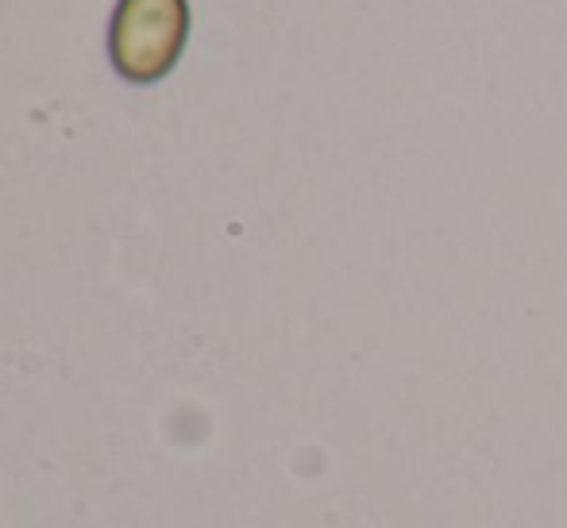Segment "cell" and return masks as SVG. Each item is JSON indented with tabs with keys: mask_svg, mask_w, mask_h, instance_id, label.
I'll return each instance as SVG.
<instances>
[{
	"mask_svg": "<svg viewBox=\"0 0 567 528\" xmlns=\"http://www.w3.org/2000/svg\"><path fill=\"white\" fill-rule=\"evenodd\" d=\"M186 39L182 0H124L113 23V59L127 77L151 82L174 66Z\"/></svg>",
	"mask_w": 567,
	"mask_h": 528,
	"instance_id": "6da1fadb",
	"label": "cell"
}]
</instances>
